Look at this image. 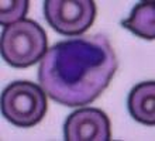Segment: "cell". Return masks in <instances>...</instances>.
<instances>
[{"label": "cell", "mask_w": 155, "mask_h": 141, "mask_svg": "<svg viewBox=\"0 0 155 141\" xmlns=\"http://www.w3.org/2000/svg\"><path fill=\"white\" fill-rule=\"evenodd\" d=\"M117 68V56L106 35L74 37L47 51L38 66V82L49 99L78 107L102 96Z\"/></svg>", "instance_id": "6da1fadb"}, {"label": "cell", "mask_w": 155, "mask_h": 141, "mask_svg": "<svg viewBox=\"0 0 155 141\" xmlns=\"http://www.w3.org/2000/svg\"><path fill=\"white\" fill-rule=\"evenodd\" d=\"M2 56L10 66L24 69L41 62L48 51L47 32L31 18L4 27L2 32Z\"/></svg>", "instance_id": "7a4b0ae2"}, {"label": "cell", "mask_w": 155, "mask_h": 141, "mask_svg": "<svg viewBox=\"0 0 155 141\" xmlns=\"http://www.w3.org/2000/svg\"><path fill=\"white\" fill-rule=\"evenodd\" d=\"M47 109V93L34 82L14 81L2 93V114L16 127L37 126L45 117Z\"/></svg>", "instance_id": "3957f363"}, {"label": "cell", "mask_w": 155, "mask_h": 141, "mask_svg": "<svg viewBox=\"0 0 155 141\" xmlns=\"http://www.w3.org/2000/svg\"><path fill=\"white\" fill-rule=\"evenodd\" d=\"M93 0H45V20L57 32L66 37H81L94 23Z\"/></svg>", "instance_id": "277c9868"}, {"label": "cell", "mask_w": 155, "mask_h": 141, "mask_svg": "<svg viewBox=\"0 0 155 141\" xmlns=\"http://www.w3.org/2000/svg\"><path fill=\"white\" fill-rule=\"evenodd\" d=\"M65 141H110L111 123L106 113L96 107L72 112L64 124Z\"/></svg>", "instance_id": "5b68a950"}, {"label": "cell", "mask_w": 155, "mask_h": 141, "mask_svg": "<svg viewBox=\"0 0 155 141\" xmlns=\"http://www.w3.org/2000/svg\"><path fill=\"white\" fill-rule=\"evenodd\" d=\"M127 107L131 117L141 124H155V82H140L128 93Z\"/></svg>", "instance_id": "8992f818"}, {"label": "cell", "mask_w": 155, "mask_h": 141, "mask_svg": "<svg viewBox=\"0 0 155 141\" xmlns=\"http://www.w3.org/2000/svg\"><path fill=\"white\" fill-rule=\"evenodd\" d=\"M121 25L134 35L144 40L155 38V6L154 2H140L131 10V14L121 21Z\"/></svg>", "instance_id": "52a82bcc"}, {"label": "cell", "mask_w": 155, "mask_h": 141, "mask_svg": "<svg viewBox=\"0 0 155 141\" xmlns=\"http://www.w3.org/2000/svg\"><path fill=\"white\" fill-rule=\"evenodd\" d=\"M28 0H13V2H0V24L7 27L14 23L24 20L28 12Z\"/></svg>", "instance_id": "ba28073f"}]
</instances>
